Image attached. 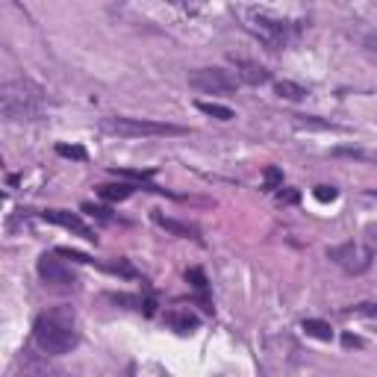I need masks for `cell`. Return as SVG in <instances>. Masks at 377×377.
Wrapping results in <instances>:
<instances>
[{"mask_svg": "<svg viewBox=\"0 0 377 377\" xmlns=\"http://www.w3.org/2000/svg\"><path fill=\"white\" fill-rule=\"evenodd\" d=\"M109 174L118 180H136V183H142V186H145V180L153 177V171H136V169H109Z\"/></svg>", "mask_w": 377, "mask_h": 377, "instance_id": "19", "label": "cell"}, {"mask_svg": "<svg viewBox=\"0 0 377 377\" xmlns=\"http://www.w3.org/2000/svg\"><path fill=\"white\" fill-rule=\"evenodd\" d=\"M165 321H169V325H171L174 330H180V333H192L194 327H198V315L183 313V310L169 313V315H165Z\"/></svg>", "mask_w": 377, "mask_h": 377, "instance_id": "14", "label": "cell"}, {"mask_svg": "<svg viewBox=\"0 0 377 377\" xmlns=\"http://www.w3.org/2000/svg\"><path fill=\"white\" fill-rule=\"evenodd\" d=\"M33 342H36L38 351L48 354V357L71 354L80 342L71 306H57V310L41 313L33 325Z\"/></svg>", "mask_w": 377, "mask_h": 377, "instance_id": "1", "label": "cell"}, {"mask_svg": "<svg viewBox=\"0 0 377 377\" xmlns=\"http://www.w3.org/2000/svg\"><path fill=\"white\" fill-rule=\"evenodd\" d=\"M57 153L59 157H68V159H86V150L74 148V145H57Z\"/></svg>", "mask_w": 377, "mask_h": 377, "instance_id": "25", "label": "cell"}, {"mask_svg": "<svg viewBox=\"0 0 377 377\" xmlns=\"http://www.w3.org/2000/svg\"><path fill=\"white\" fill-rule=\"evenodd\" d=\"M274 94L283 97V101H304L306 89L298 86V83H292V80H277V83H274Z\"/></svg>", "mask_w": 377, "mask_h": 377, "instance_id": "15", "label": "cell"}, {"mask_svg": "<svg viewBox=\"0 0 377 377\" xmlns=\"http://www.w3.org/2000/svg\"><path fill=\"white\" fill-rule=\"evenodd\" d=\"M41 218L50 221V225H59V227H65V230L83 236L86 242H94V239H97L94 230L86 225V221H83L80 215H74V213H65V209H45V213H41Z\"/></svg>", "mask_w": 377, "mask_h": 377, "instance_id": "8", "label": "cell"}, {"mask_svg": "<svg viewBox=\"0 0 377 377\" xmlns=\"http://www.w3.org/2000/svg\"><path fill=\"white\" fill-rule=\"evenodd\" d=\"M301 330L306 333V336L321 339V342H330V339H333V330H330V325H327V321H321V318H304Z\"/></svg>", "mask_w": 377, "mask_h": 377, "instance_id": "13", "label": "cell"}, {"mask_svg": "<svg viewBox=\"0 0 377 377\" xmlns=\"http://www.w3.org/2000/svg\"><path fill=\"white\" fill-rule=\"evenodd\" d=\"M53 254H57V257H65V259H74V262H86V265L94 262L89 254H80V250H71V248H57Z\"/></svg>", "mask_w": 377, "mask_h": 377, "instance_id": "23", "label": "cell"}, {"mask_svg": "<svg viewBox=\"0 0 377 377\" xmlns=\"http://www.w3.org/2000/svg\"><path fill=\"white\" fill-rule=\"evenodd\" d=\"M50 362L45 354H36L33 348H24L15 360V377H48Z\"/></svg>", "mask_w": 377, "mask_h": 377, "instance_id": "9", "label": "cell"}, {"mask_svg": "<svg viewBox=\"0 0 377 377\" xmlns=\"http://www.w3.org/2000/svg\"><path fill=\"white\" fill-rule=\"evenodd\" d=\"M136 189L138 186H133V183H104V186H97V194L109 204H121V201H127Z\"/></svg>", "mask_w": 377, "mask_h": 377, "instance_id": "11", "label": "cell"}, {"mask_svg": "<svg viewBox=\"0 0 377 377\" xmlns=\"http://www.w3.org/2000/svg\"><path fill=\"white\" fill-rule=\"evenodd\" d=\"M265 189H283V171L280 169H274V165H269V169H265Z\"/></svg>", "mask_w": 377, "mask_h": 377, "instance_id": "21", "label": "cell"}, {"mask_svg": "<svg viewBox=\"0 0 377 377\" xmlns=\"http://www.w3.org/2000/svg\"><path fill=\"white\" fill-rule=\"evenodd\" d=\"M104 133H113L121 138H142V136H180L186 133V127H177V124H162V121H148V118H124V115H113L101 121Z\"/></svg>", "mask_w": 377, "mask_h": 377, "instance_id": "4", "label": "cell"}, {"mask_svg": "<svg viewBox=\"0 0 377 377\" xmlns=\"http://www.w3.org/2000/svg\"><path fill=\"white\" fill-rule=\"evenodd\" d=\"M198 109L204 115H209V118H218V121H233L236 118V113L230 106H225V104H213V101H198Z\"/></svg>", "mask_w": 377, "mask_h": 377, "instance_id": "16", "label": "cell"}, {"mask_svg": "<svg viewBox=\"0 0 377 377\" xmlns=\"http://www.w3.org/2000/svg\"><path fill=\"white\" fill-rule=\"evenodd\" d=\"M186 280H189L194 289H198V292H206V274H204L201 269H189V271H186Z\"/></svg>", "mask_w": 377, "mask_h": 377, "instance_id": "24", "label": "cell"}, {"mask_svg": "<svg viewBox=\"0 0 377 377\" xmlns=\"http://www.w3.org/2000/svg\"><path fill=\"white\" fill-rule=\"evenodd\" d=\"M292 118H295L298 127H313V130H339L336 124L321 121V118H315V115H292Z\"/></svg>", "mask_w": 377, "mask_h": 377, "instance_id": "18", "label": "cell"}, {"mask_svg": "<svg viewBox=\"0 0 377 377\" xmlns=\"http://www.w3.org/2000/svg\"><path fill=\"white\" fill-rule=\"evenodd\" d=\"M277 198H280L283 204H298V198H301V194H298L295 189H283L280 194H277Z\"/></svg>", "mask_w": 377, "mask_h": 377, "instance_id": "28", "label": "cell"}, {"mask_svg": "<svg viewBox=\"0 0 377 377\" xmlns=\"http://www.w3.org/2000/svg\"><path fill=\"white\" fill-rule=\"evenodd\" d=\"M342 345H345V348H362V339H357V336H351V333H348V336H342Z\"/></svg>", "mask_w": 377, "mask_h": 377, "instance_id": "29", "label": "cell"}, {"mask_svg": "<svg viewBox=\"0 0 377 377\" xmlns=\"http://www.w3.org/2000/svg\"><path fill=\"white\" fill-rule=\"evenodd\" d=\"M41 101H45V94H41V89L27 77L6 80L3 86H0V115L6 121L36 118L41 113Z\"/></svg>", "mask_w": 377, "mask_h": 377, "instance_id": "2", "label": "cell"}, {"mask_svg": "<svg viewBox=\"0 0 377 377\" xmlns=\"http://www.w3.org/2000/svg\"><path fill=\"white\" fill-rule=\"evenodd\" d=\"M315 201L318 204H330V201H336L339 198V189L336 186H315Z\"/></svg>", "mask_w": 377, "mask_h": 377, "instance_id": "22", "label": "cell"}, {"mask_svg": "<svg viewBox=\"0 0 377 377\" xmlns=\"http://www.w3.org/2000/svg\"><path fill=\"white\" fill-rule=\"evenodd\" d=\"M153 221H157V225H159L162 230L174 233V236H183V239H198V230L189 227V225H183V221H174V218L162 215V213H153Z\"/></svg>", "mask_w": 377, "mask_h": 377, "instance_id": "12", "label": "cell"}, {"mask_svg": "<svg viewBox=\"0 0 377 377\" xmlns=\"http://www.w3.org/2000/svg\"><path fill=\"white\" fill-rule=\"evenodd\" d=\"M233 65H236V77H239V83H248V86H262V83L271 80V74L265 71L262 65H257V62L233 59Z\"/></svg>", "mask_w": 377, "mask_h": 377, "instance_id": "10", "label": "cell"}, {"mask_svg": "<svg viewBox=\"0 0 377 377\" xmlns=\"http://www.w3.org/2000/svg\"><path fill=\"white\" fill-rule=\"evenodd\" d=\"M36 271L41 280H45V286L57 289V292H77L80 289V277L71 271V265L57 259V254H41L36 262Z\"/></svg>", "mask_w": 377, "mask_h": 377, "instance_id": "7", "label": "cell"}, {"mask_svg": "<svg viewBox=\"0 0 377 377\" xmlns=\"http://www.w3.org/2000/svg\"><path fill=\"white\" fill-rule=\"evenodd\" d=\"M333 157H345V159L374 162V165H377V150H362V148H333Z\"/></svg>", "mask_w": 377, "mask_h": 377, "instance_id": "17", "label": "cell"}, {"mask_svg": "<svg viewBox=\"0 0 377 377\" xmlns=\"http://www.w3.org/2000/svg\"><path fill=\"white\" fill-rule=\"evenodd\" d=\"M83 213H89V215L101 218V221H113V215H109V209H104V206H94V204H83Z\"/></svg>", "mask_w": 377, "mask_h": 377, "instance_id": "27", "label": "cell"}, {"mask_svg": "<svg viewBox=\"0 0 377 377\" xmlns=\"http://www.w3.org/2000/svg\"><path fill=\"white\" fill-rule=\"evenodd\" d=\"M113 304H121V306H127V310H142L145 301L142 298H136V295H124V292H109L106 295Z\"/></svg>", "mask_w": 377, "mask_h": 377, "instance_id": "20", "label": "cell"}, {"mask_svg": "<svg viewBox=\"0 0 377 377\" xmlns=\"http://www.w3.org/2000/svg\"><path fill=\"white\" fill-rule=\"evenodd\" d=\"M342 315H377V306L374 304H357L351 310H342Z\"/></svg>", "mask_w": 377, "mask_h": 377, "instance_id": "26", "label": "cell"}, {"mask_svg": "<svg viewBox=\"0 0 377 377\" xmlns=\"http://www.w3.org/2000/svg\"><path fill=\"white\" fill-rule=\"evenodd\" d=\"M189 86L204 94H230L239 89V77L227 68H194L189 71Z\"/></svg>", "mask_w": 377, "mask_h": 377, "instance_id": "5", "label": "cell"}, {"mask_svg": "<svg viewBox=\"0 0 377 377\" xmlns=\"http://www.w3.org/2000/svg\"><path fill=\"white\" fill-rule=\"evenodd\" d=\"M327 259L333 265H339V269L348 271V274H362V271L371 269L374 254H371V248L362 245V242H342V245L327 248Z\"/></svg>", "mask_w": 377, "mask_h": 377, "instance_id": "6", "label": "cell"}, {"mask_svg": "<svg viewBox=\"0 0 377 377\" xmlns=\"http://www.w3.org/2000/svg\"><path fill=\"white\" fill-rule=\"evenodd\" d=\"M236 12H239V18L245 21L248 30L254 33L259 41H265L271 50L283 48L289 41V24L280 21V18H274V15H269L265 9H259V6H239Z\"/></svg>", "mask_w": 377, "mask_h": 377, "instance_id": "3", "label": "cell"}]
</instances>
